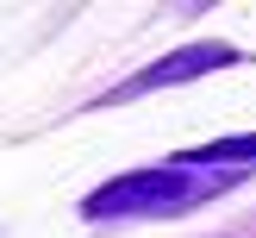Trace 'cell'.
Masks as SVG:
<instances>
[{
    "instance_id": "6da1fadb",
    "label": "cell",
    "mask_w": 256,
    "mask_h": 238,
    "mask_svg": "<svg viewBox=\"0 0 256 238\" xmlns=\"http://www.w3.org/2000/svg\"><path fill=\"white\" fill-rule=\"evenodd\" d=\"M256 169V138H219L206 150H188V157H169L156 169H132L112 175L106 188L82 200L88 219H169V213H188L200 200L225 194L238 175Z\"/></svg>"
},
{
    "instance_id": "7a4b0ae2",
    "label": "cell",
    "mask_w": 256,
    "mask_h": 238,
    "mask_svg": "<svg viewBox=\"0 0 256 238\" xmlns=\"http://www.w3.org/2000/svg\"><path fill=\"white\" fill-rule=\"evenodd\" d=\"M232 63H238L232 44H188V50H169L162 63H150V69L125 75V82L106 94V107L138 100V94H156V88H175V82H194V75H212V69H232Z\"/></svg>"
}]
</instances>
